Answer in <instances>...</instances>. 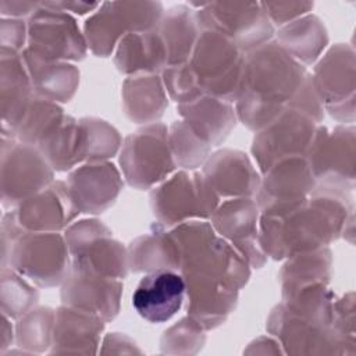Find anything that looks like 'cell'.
Here are the masks:
<instances>
[{"instance_id":"obj_1","label":"cell","mask_w":356,"mask_h":356,"mask_svg":"<svg viewBox=\"0 0 356 356\" xmlns=\"http://www.w3.org/2000/svg\"><path fill=\"white\" fill-rule=\"evenodd\" d=\"M303 85V70L285 49L268 43L243 63L238 111L250 128L267 127L284 110L282 103Z\"/></svg>"},{"instance_id":"obj_2","label":"cell","mask_w":356,"mask_h":356,"mask_svg":"<svg viewBox=\"0 0 356 356\" xmlns=\"http://www.w3.org/2000/svg\"><path fill=\"white\" fill-rule=\"evenodd\" d=\"M239 47L225 35L216 31H204L186 63L199 92L228 97L239 95L243 60Z\"/></svg>"},{"instance_id":"obj_3","label":"cell","mask_w":356,"mask_h":356,"mask_svg":"<svg viewBox=\"0 0 356 356\" xmlns=\"http://www.w3.org/2000/svg\"><path fill=\"white\" fill-rule=\"evenodd\" d=\"M1 199L4 207L39 193L51 179L50 165L31 145L1 136Z\"/></svg>"},{"instance_id":"obj_4","label":"cell","mask_w":356,"mask_h":356,"mask_svg":"<svg viewBox=\"0 0 356 356\" xmlns=\"http://www.w3.org/2000/svg\"><path fill=\"white\" fill-rule=\"evenodd\" d=\"M13 270L42 286L58 284L67 271V248L51 232H22L8 253Z\"/></svg>"},{"instance_id":"obj_5","label":"cell","mask_w":356,"mask_h":356,"mask_svg":"<svg viewBox=\"0 0 356 356\" xmlns=\"http://www.w3.org/2000/svg\"><path fill=\"white\" fill-rule=\"evenodd\" d=\"M160 19L157 3H106L90 19L85 32L96 54L107 56L117 38L125 31L147 32Z\"/></svg>"},{"instance_id":"obj_6","label":"cell","mask_w":356,"mask_h":356,"mask_svg":"<svg viewBox=\"0 0 356 356\" xmlns=\"http://www.w3.org/2000/svg\"><path fill=\"white\" fill-rule=\"evenodd\" d=\"M165 128L152 125L127 138L121 165L131 185L146 188L165 177L174 167L167 146Z\"/></svg>"},{"instance_id":"obj_7","label":"cell","mask_w":356,"mask_h":356,"mask_svg":"<svg viewBox=\"0 0 356 356\" xmlns=\"http://www.w3.org/2000/svg\"><path fill=\"white\" fill-rule=\"evenodd\" d=\"M218 200L217 193L202 175L177 174L152 193L154 214L164 222L172 224L188 217H206L213 213Z\"/></svg>"},{"instance_id":"obj_8","label":"cell","mask_w":356,"mask_h":356,"mask_svg":"<svg viewBox=\"0 0 356 356\" xmlns=\"http://www.w3.org/2000/svg\"><path fill=\"white\" fill-rule=\"evenodd\" d=\"M199 14L202 25L229 38L238 47L260 46L271 35L268 17L259 3H210Z\"/></svg>"},{"instance_id":"obj_9","label":"cell","mask_w":356,"mask_h":356,"mask_svg":"<svg viewBox=\"0 0 356 356\" xmlns=\"http://www.w3.org/2000/svg\"><path fill=\"white\" fill-rule=\"evenodd\" d=\"M44 10L38 8L28 22L29 50L47 60L81 58L85 54V43L75 21L46 3Z\"/></svg>"},{"instance_id":"obj_10","label":"cell","mask_w":356,"mask_h":356,"mask_svg":"<svg viewBox=\"0 0 356 356\" xmlns=\"http://www.w3.org/2000/svg\"><path fill=\"white\" fill-rule=\"evenodd\" d=\"M313 135L312 124L296 111H282L254 139L253 153L264 171L277 161L295 157L309 143Z\"/></svg>"},{"instance_id":"obj_11","label":"cell","mask_w":356,"mask_h":356,"mask_svg":"<svg viewBox=\"0 0 356 356\" xmlns=\"http://www.w3.org/2000/svg\"><path fill=\"white\" fill-rule=\"evenodd\" d=\"M185 291L186 282L182 275L172 270H157L139 281L132 305L145 320L164 323L179 310Z\"/></svg>"},{"instance_id":"obj_12","label":"cell","mask_w":356,"mask_h":356,"mask_svg":"<svg viewBox=\"0 0 356 356\" xmlns=\"http://www.w3.org/2000/svg\"><path fill=\"white\" fill-rule=\"evenodd\" d=\"M65 278L61 292L65 303L95 313L104 320L115 316L122 288L120 281L75 266Z\"/></svg>"},{"instance_id":"obj_13","label":"cell","mask_w":356,"mask_h":356,"mask_svg":"<svg viewBox=\"0 0 356 356\" xmlns=\"http://www.w3.org/2000/svg\"><path fill=\"white\" fill-rule=\"evenodd\" d=\"M79 210L70 191L61 184L53 185L43 193H36L18 204L14 213L17 222L25 231H56L63 228Z\"/></svg>"},{"instance_id":"obj_14","label":"cell","mask_w":356,"mask_h":356,"mask_svg":"<svg viewBox=\"0 0 356 356\" xmlns=\"http://www.w3.org/2000/svg\"><path fill=\"white\" fill-rule=\"evenodd\" d=\"M31 88V78L22 56L18 51L1 49L3 136L13 138L15 135L32 100Z\"/></svg>"},{"instance_id":"obj_15","label":"cell","mask_w":356,"mask_h":356,"mask_svg":"<svg viewBox=\"0 0 356 356\" xmlns=\"http://www.w3.org/2000/svg\"><path fill=\"white\" fill-rule=\"evenodd\" d=\"M121 188L117 170L111 164H93L76 170L70 177V192L76 207L99 213L114 202Z\"/></svg>"},{"instance_id":"obj_16","label":"cell","mask_w":356,"mask_h":356,"mask_svg":"<svg viewBox=\"0 0 356 356\" xmlns=\"http://www.w3.org/2000/svg\"><path fill=\"white\" fill-rule=\"evenodd\" d=\"M22 60L28 70L32 88L46 99H70L78 82V72L72 65L47 60L26 49Z\"/></svg>"},{"instance_id":"obj_17","label":"cell","mask_w":356,"mask_h":356,"mask_svg":"<svg viewBox=\"0 0 356 356\" xmlns=\"http://www.w3.org/2000/svg\"><path fill=\"white\" fill-rule=\"evenodd\" d=\"M204 178L220 195H249L257 186V175L248 159L234 152L216 154L206 167Z\"/></svg>"},{"instance_id":"obj_18","label":"cell","mask_w":356,"mask_h":356,"mask_svg":"<svg viewBox=\"0 0 356 356\" xmlns=\"http://www.w3.org/2000/svg\"><path fill=\"white\" fill-rule=\"evenodd\" d=\"M186 125L207 145L218 143L234 124L232 108L217 97H196L181 104Z\"/></svg>"},{"instance_id":"obj_19","label":"cell","mask_w":356,"mask_h":356,"mask_svg":"<svg viewBox=\"0 0 356 356\" xmlns=\"http://www.w3.org/2000/svg\"><path fill=\"white\" fill-rule=\"evenodd\" d=\"M54 323V343L63 350H70L74 346L76 352H82L81 348L93 352L92 348L96 346L103 330L100 316L74 306L58 309Z\"/></svg>"},{"instance_id":"obj_20","label":"cell","mask_w":356,"mask_h":356,"mask_svg":"<svg viewBox=\"0 0 356 356\" xmlns=\"http://www.w3.org/2000/svg\"><path fill=\"white\" fill-rule=\"evenodd\" d=\"M117 65L124 72L157 71L167 61L164 42L157 32H129L121 40L117 53Z\"/></svg>"},{"instance_id":"obj_21","label":"cell","mask_w":356,"mask_h":356,"mask_svg":"<svg viewBox=\"0 0 356 356\" xmlns=\"http://www.w3.org/2000/svg\"><path fill=\"white\" fill-rule=\"evenodd\" d=\"M214 225L221 232V235L228 236L236 245L242 248L252 249V252L259 257V250L252 248L256 238V218L257 210L252 200L249 199H235L225 203L214 214ZM249 256V253H248Z\"/></svg>"},{"instance_id":"obj_22","label":"cell","mask_w":356,"mask_h":356,"mask_svg":"<svg viewBox=\"0 0 356 356\" xmlns=\"http://www.w3.org/2000/svg\"><path fill=\"white\" fill-rule=\"evenodd\" d=\"M125 110L135 121H150L161 115L165 106L163 88L157 76H138L125 82Z\"/></svg>"},{"instance_id":"obj_23","label":"cell","mask_w":356,"mask_h":356,"mask_svg":"<svg viewBox=\"0 0 356 356\" xmlns=\"http://www.w3.org/2000/svg\"><path fill=\"white\" fill-rule=\"evenodd\" d=\"M161 39L170 64H184L196 42V24L185 7L171 8L163 22Z\"/></svg>"},{"instance_id":"obj_24","label":"cell","mask_w":356,"mask_h":356,"mask_svg":"<svg viewBox=\"0 0 356 356\" xmlns=\"http://www.w3.org/2000/svg\"><path fill=\"white\" fill-rule=\"evenodd\" d=\"M118 146L117 132L103 121L86 120L78 125V160L104 159Z\"/></svg>"},{"instance_id":"obj_25","label":"cell","mask_w":356,"mask_h":356,"mask_svg":"<svg viewBox=\"0 0 356 356\" xmlns=\"http://www.w3.org/2000/svg\"><path fill=\"white\" fill-rule=\"evenodd\" d=\"M38 299V292L11 267L1 270V312L7 317H21L29 312Z\"/></svg>"},{"instance_id":"obj_26","label":"cell","mask_w":356,"mask_h":356,"mask_svg":"<svg viewBox=\"0 0 356 356\" xmlns=\"http://www.w3.org/2000/svg\"><path fill=\"white\" fill-rule=\"evenodd\" d=\"M54 313L49 309L32 310L24 314L17 325V342L19 346L42 349L49 345Z\"/></svg>"},{"instance_id":"obj_27","label":"cell","mask_w":356,"mask_h":356,"mask_svg":"<svg viewBox=\"0 0 356 356\" xmlns=\"http://www.w3.org/2000/svg\"><path fill=\"white\" fill-rule=\"evenodd\" d=\"M171 147L177 161L192 168L204 160L210 145L203 142L186 124L177 122L171 132Z\"/></svg>"},{"instance_id":"obj_28","label":"cell","mask_w":356,"mask_h":356,"mask_svg":"<svg viewBox=\"0 0 356 356\" xmlns=\"http://www.w3.org/2000/svg\"><path fill=\"white\" fill-rule=\"evenodd\" d=\"M1 49L18 51L26 38L28 26L21 19L8 18L1 21Z\"/></svg>"},{"instance_id":"obj_29","label":"cell","mask_w":356,"mask_h":356,"mask_svg":"<svg viewBox=\"0 0 356 356\" xmlns=\"http://www.w3.org/2000/svg\"><path fill=\"white\" fill-rule=\"evenodd\" d=\"M261 7L264 8L267 17L270 15L277 24H282V21L289 19L293 14V17H298L299 14L307 11L312 4L310 3H261Z\"/></svg>"},{"instance_id":"obj_30","label":"cell","mask_w":356,"mask_h":356,"mask_svg":"<svg viewBox=\"0 0 356 356\" xmlns=\"http://www.w3.org/2000/svg\"><path fill=\"white\" fill-rule=\"evenodd\" d=\"M40 4L32 3V1H1L0 3V10L4 17H24L28 14H33Z\"/></svg>"},{"instance_id":"obj_31","label":"cell","mask_w":356,"mask_h":356,"mask_svg":"<svg viewBox=\"0 0 356 356\" xmlns=\"http://www.w3.org/2000/svg\"><path fill=\"white\" fill-rule=\"evenodd\" d=\"M11 334V325L8 324V320H7V316L3 314V324H1V338H0V343H1V350H4L11 339H13V335Z\"/></svg>"}]
</instances>
